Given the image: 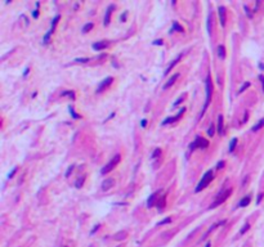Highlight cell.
<instances>
[{
  "instance_id": "6da1fadb",
  "label": "cell",
  "mask_w": 264,
  "mask_h": 247,
  "mask_svg": "<svg viewBox=\"0 0 264 247\" xmlns=\"http://www.w3.org/2000/svg\"><path fill=\"white\" fill-rule=\"evenodd\" d=\"M214 179V175H213V171L211 170H209L207 173H205V175L202 176V179L200 180V183H199V185L196 187V189H195V192L196 193H199V192H201L202 189H205L207 185H209L210 183H211V180Z\"/></svg>"
},
{
  "instance_id": "7a4b0ae2",
  "label": "cell",
  "mask_w": 264,
  "mask_h": 247,
  "mask_svg": "<svg viewBox=\"0 0 264 247\" xmlns=\"http://www.w3.org/2000/svg\"><path fill=\"white\" fill-rule=\"evenodd\" d=\"M205 86H206V100H205L204 110H202L201 116L204 115V111H205L206 108H207V106L210 104V100H211V94H213V82H211V77H210V75H207V77H206Z\"/></svg>"
},
{
  "instance_id": "3957f363",
  "label": "cell",
  "mask_w": 264,
  "mask_h": 247,
  "mask_svg": "<svg viewBox=\"0 0 264 247\" xmlns=\"http://www.w3.org/2000/svg\"><path fill=\"white\" fill-rule=\"evenodd\" d=\"M120 160H121V156H120V154H115V157H114L112 160H111V161H110L107 165H106V166H103L102 170H101V174H102V175L108 174V173L111 171V170H112V169L116 166V165H117V163L120 162Z\"/></svg>"
},
{
  "instance_id": "277c9868",
  "label": "cell",
  "mask_w": 264,
  "mask_h": 247,
  "mask_svg": "<svg viewBox=\"0 0 264 247\" xmlns=\"http://www.w3.org/2000/svg\"><path fill=\"white\" fill-rule=\"evenodd\" d=\"M207 146H209V142L199 135V137H196L195 140L190 144V149H191V151H193L195 148H202V149H204V148H207Z\"/></svg>"
},
{
  "instance_id": "5b68a950",
  "label": "cell",
  "mask_w": 264,
  "mask_h": 247,
  "mask_svg": "<svg viewBox=\"0 0 264 247\" xmlns=\"http://www.w3.org/2000/svg\"><path fill=\"white\" fill-rule=\"evenodd\" d=\"M231 193H232V189H227V190H223V192L218 196V198L214 201V202L211 203V206H210V209H215L216 206H219V205H222L224 201L229 197L231 196Z\"/></svg>"
},
{
  "instance_id": "8992f818",
  "label": "cell",
  "mask_w": 264,
  "mask_h": 247,
  "mask_svg": "<svg viewBox=\"0 0 264 247\" xmlns=\"http://www.w3.org/2000/svg\"><path fill=\"white\" fill-rule=\"evenodd\" d=\"M112 82H114V79H112V77H106V79H104V80H103V81L99 84L98 89H97V93H101L102 90H104L106 87H107V86H110L111 84H112Z\"/></svg>"
},
{
  "instance_id": "52a82bcc",
  "label": "cell",
  "mask_w": 264,
  "mask_h": 247,
  "mask_svg": "<svg viewBox=\"0 0 264 247\" xmlns=\"http://www.w3.org/2000/svg\"><path fill=\"white\" fill-rule=\"evenodd\" d=\"M219 10V18H220V25L224 27L226 26V8L224 7H219L218 8Z\"/></svg>"
},
{
  "instance_id": "ba28073f",
  "label": "cell",
  "mask_w": 264,
  "mask_h": 247,
  "mask_svg": "<svg viewBox=\"0 0 264 247\" xmlns=\"http://www.w3.org/2000/svg\"><path fill=\"white\" fill-rule=\"evenodd\" d=\"M115 8V5H112L111 4L110 7L107 8V10H106V15H104V25L106 26H108V23H110V18H111V13H112V9Z\"/></svg>"
},
{
  "instance_id": "9c48e42d",
  "label": "cell",
  "mask_w": 264,
  "mask_h": 247,
  "mask_svg": "<svg viewBox=\"0 0 264 247\" xmlns=\"http://www.w3.org/2000/svg\"><path fill=\"white\" fill-rule=\"evenodd\" d=\"M180 58H182V54H178V55H177V58H175L174 61H171V63H170L169 66H167V68L165 70V75H167V74H169V72L173 70V67H174V66H175V64H177V63H178V62L180 61Z\"/></svg>"
},
{
  "instance_id": "30bf717a",
  "label": "cell",
  "mask_w": 264,
  "mask_h": 247,
  "mask_svg": "<svg viewBox=\"0 0 264 247\" xmlns=\"http://www.w3.org/2000/svg\"><path fill=\"white\" fill-rule=\"evenodd\" d=\"M223 126H224L223 116L219 115V117H218V134H219V135H223V134H224V129H223Z\"/></svg>"
},
{
  "instance_id": "8fae6325",
  "label": "cell",
  "mask_w": 264,
  "mask_h": 247,
  "mask_svg": "<svg viewBox=\"0 0 264 247\" xmlns=\"http://www.w3.org/2000/svg\"><path fill=\"white\" fill-rule=\"evenodd\" d=\"M178 77H179V74H175V75H173V76L170 77V79H169V81H167L166 84L164 85V89H169L170 86H173V85H174V82L177 81V79H178Z\"/></svg>"
},
{
  "instance_id": "7c38bea8",
  "label": "cell",
  "mask_w": 264,
  "mask_h": 247,
  "mask_svg": "<svg viewBox=\"0 0 264 247\" xmlns=\"http://www.w3.org/2000/svg\"><path fill=\"white\" fill-rule=\"evenodd\" d=\"M107 43L106 41H98V43H94L93 44V49L94 50H103V49H106L107 48Z\"/></svg>"
},
{
  "instance_id": "4fadbf2b",
  "label": "cell",
  "mask_w": 264,
  "mask_h": 247,
  "mask_svg": "<svg viewBox=\"0 0 264 247\" xmlns=\"http://www.w3.org/2000/svg\"><path fill=\"white\" fill-rule=\"evenodd\" d=\"M114 184H115L114 179H106L104 182L102 183V189H103V190H108L110 188H112Z\"/></svg>"
},
{
  "instance_id": "5bb4252c",
  "label": "cell",
  "mask_w": 264,
  "mask_h": 247,
  "mask_svg": "<svg viewBox=\"0 0 264 247\" xmlns=\"http://www.w3.org/2000/svg\"><path fill=\"white\" fill-rule=\"evenodd\" d=\"M250 201H251V196H245V197L238 202V207H246V206L250 203Z\"/></svg>"
},
{
  "instance_id": "9a60e30c",
  "label": "cell",
  "mask_w": 264,
  "mask_h": 247,
  "mask_svg": "<svg viewBox=\"0 0 264 247\" xmlns=\"http://www.w3.org/2000/svg\"><path fill=\"white\" fill-rule=\"evenodd\" d=\"M156 199H157V193L151 194V197L148 198V201H147V207L151 209L152 206H153V202H156Z\"/></svg>"
},
{
  "instance_id": "2e32d148",
  "label": "cell",
  "mask_w": 264,
  "mask_h": 247,
  "mask_svg": "<svg viewBox=\"0 0 264 247\" xmlns=\"http://www.w3.org/2000/svg\"><path fill=\"white\" fill-rule=\"evenodd\" d=\"M213 14H211V12L209 13V15H207V21H206V30H207V32H209V35H211V22H213Z\"/></svg>"
},
{
  "instance_id": "e0dca14e",
  "label": "cell",
  "mask_w": 264,
  "mask_h": 247,
  "mask_svg": "<svg viewBox=\"0 0 264 247\" xmlns=\"http://www.w3.org/2000/svg\"><path fill=\"white\" fill-rule=\"evenodd\" d=\"M218 55H219L220 59H224L226 58V49L223 45H219L218 46Z\"/></svg>"
},
{
  "instance_id": "ac0fdd59",
  "label": "cell",
  "mask_w": 264,
  "mask_h": 247,
  "mask_svg": "<svg viewBox=\"0 0 264 247\" xmlns=\"http://www.w3.org/2000/svg\"><path fill=\"white\" fill-rule=\"evenodd\" d=\"M156 206H157V209H159V211H162V209H164V206H165V196H161V198L159 199V202L156 203Z\"/></svg>"
},
{
  "instance_id": "d6986e66",
  "label": "cell",
  "mask_w": 264,
  "mask_h": 247,
  "mask_svg": "<svg viewBox=\"0 0 264 247\" xmlns=\"http://www.w3.org/2000/svg\"><path fill=\"white\" fill-rule=\"evenodd\" d=\"M263 126H264V118H262V120H259L256 125H254V126H252V129H251V130H252V131H258V130H260V129H262Z\"/></svg>"
},
{
  "instance_id": "ffe728a7",
  "label": "cell",
  "mask_w": 264,
  "mask_h": 247,
  "mask_svg": "<svg viewBox=\"0 0 264 247\" xmlns=\"http://www.w3.org/2000/svg\"><path fill=\"white\" fill-rule=\"evenodd\" d=\"M125 238H126V232H124V230H123V232H119V233L115 235V239H116V241H123V239H125Z\"/></svg>"
},
{
  "instance_id": "44dd1931",
  "label": "cell",
  "mask_w": 264,
  "mask_h": 247,
  "mask_svg": "<svg viewBox=\"0 0 264 247\" xmlns=\"http://www.w3.org/2000/svg\"><path fill=\"white\" fill-rule=\"evenodd\" d=\"M61 95H62V97H68V98H71V99H75V93L72 90L63 91V93H61Z\"/></svg>"
},
{
  "instance_id": "7402d4cb",
  "label": "cell",
  "mask_w": 264,
  "mask_h": 247,
  "mask_svg": "<svg viewBox=\"0 0 264 247\" xmlns=\"http://www.w3.org/2000/svg\"><path fill=\"white\" fill-rule=\"evenodd\" d=\"M214 134H215V125H214V123H210L209 129H207V135H209V137H214Z\"/></svg>"
},
{
  "instance_id": "603a6c76",
  "label": "cell",
  "mask_w": 264,
  "mask_h": 247,
  "mask_svg": "<svg viewBox=\"0 0 264 247\" xmlns=\"http://www.w3.org/2000/svg\"><path fill=\"white\" fill-rule=\"evenodd\" d=\"M173 30H178L179 32H184V28L182 27V26H180L178 22H174V23H173V28H171V31H173Z\"/></svg>"
},
{
  "instance_id": "cb8c5ba5",
  "label": "cell",
  "mask_w": 264,
  "mask_h": 247,
  "mask_svg": "<svg viewBox=\"0 0 264 247\" xmlns=\"http://www.w3.org/2000/svg\"><path fill=\"white\" fill-rule=\"evenodd\" d=\"M58 21H59V15H55L54 19H53V22H52V26H50V31H54L55 26H57V23H58Z\"/></svg>"
},
{
  "instance_id": "d4e9b609",
  "label": "cell",
  "mask_w": 264,
  "mask_h": 247,
  "mask_svg": "<svg viewBox=\"0 0 264 247\" xmlns=\"http://www.w3.org/2000/svg\"><path fill=\"white\" fill-rule=\"evenodd\" d=\"M236 144H237V138H233L232 140H231V144H229V152H233V151H235Z\"/></svg>"
},
{
  "instance_id": "484cf974",
  "label": "cell",
  "mask_w": 264,
  "mask_h": 247,
  "mask_svg": "<svg viewBox=\"0 0 264 247\" xmlns=\"http://www.w3.org/2000/svg\"><path fill=\"white\" fill-rule=\"evenodd\" d=\"M84 180H85V178H84V176H83V178H79L78 180H76V183H75L76 188H81V187H83V184H84Z\"/></svg>"
},
{
  "instance_id": "4316f807",
  "label": "cell",
  "mask_w": 264,
  "mask_h": 247,
  "mask_svg": "<svg viewBox=\"0 0 264 247\" xmlns=\"http://www.w3.org/2000/svg\"><path fill=\"white\" fill-rule=\"evenodd\" d=\"M249 86H250V82H249V81H246V82H243V85H242V86L240 87V90H238V93H240V94H241V93H243V91H245V90L247 89V87H249Z\"/></svg>"
},
{
  "instance_id": "83f0119b",
  "label": "cell",
  "mask_w": 264,
  "mask_h": 247,
  "mask_svg": "<svg viewBox=\"0 0 264 247\" xmlns=\"http://www.w3.org/2000/svg\"><path fill=\"white\" fill-rule=\"evenodd\" d=\"M92 28H93V23H86L83 27V32H89Z\"/></svg>"
},
{
  "instance_id": "f1b7e54d",
  "label": "cell",
  "mask_w": 264,
  "mask_h": 247,
  "mask_svg": "<svg viewBox=\"0 0 264 247\" xmlns=\"http://www.w3.org/2000/svg\"><path fill=\"white\" fill-rule=\"evenodd\" d=\"M52 34H53V31H50V30L47 32V35L44 36V44H48V43H49V39H50V36H52Z\"/></svg>"
},
{
  "instance_id": "f546056e",
  "label": "cell",
  "mask_w": 264,
  "mask_h": 247,
  "mask_svg": "<svg viewBox=\"0 0 264 247\" xmlns=\"http://www.w3.org/2000/svg\"><path fill=\"white\" fill-rule=\"evenodd\" d=\"M249 228H250V224H249V223H246L245 225H243V226H242V229L240 230V234H245V233H246V232L249 230Z\"/></svg>"
},
{
  "instance_id": "4dcf8cb0",
  "label": "cell",
  "mask_w": 264,
  "mask_h": 247,
  "mask_svg": "<svg viewBox=\"0 0 264 247\" xmlns=\"http://www.w3.org/2000/svg\"><path fill=\"white\" fill-rule=\"evenodd\" d=\"M160 154H161V149H160V148H156L155 151H153V153H152V157L157 158V157H160Z\"/></svg>"
},
{
  "instance_id": "1f68e13d",
  "label": "cell",
  "mask_w": 264,
  "mask_h": 247,
  "mask_svg": "<svg viewBox=\"0 0 264 247\" xmlns=\"http://www.w3.org/2000/svg\"><path fill=\"white\" fill-rule=\"evenodd\" d=\"M243 9H245V12H246V14H247V17H249V18H252V13L250 12V8H249L247 5H243Z\"/></svg>"
},
{
  "instance_id": "d6a6232c",
  "label": "cell",
  "mask_w": 264,
  "mask_h": 247,
  "mask_svg": "<svg viewBox=\"0 0 264 247\" xmlns=\"http://www.w3.org/2000/svg\"><path fill=\"white\" fill-rule=\"evenodd\" d=\"M68 110H70V112H71V116H72L74 118H80L81 116H79L78 113H76L75 111H74V108H71V107H68Z\"/></svg>"
},
{
  "instance_id": "836d02e7",
  "label": "cell",
  "mask_w": 264,
  "mask_h": 247,
  "mask_svg": "<svg viewBox=\"0 0 264 247\" xmlns=\"http://www.w3.org/2000/svg\"><path fill=\"white\" fill-rule=\"evenodd\" d=\"M90 58H76L75 62H78V63H85V62H89Z\"/></svg>"
},
{
  "instance_id": "e575fe53",
  "label": "cell",
  "mask_w": 264,
  "mask_h": 247,
  "mask_svg": "<svg viewBox=\"0 0 264 247\" xmlns=\"http://www.w3.org/2000/svg\"><path fill=\"white\" fill-rule=\"evenodd\" d=\"M74 169H75L74 165H71V166L67 169V171H66V178H68V176H70V174L72 173V170H74Z\"/></svg>"
},
{
  "instance_id": "d590c367",
  "label": "cell",
  "mask_w": 264,
  "mask_h": 247,
  "mask_svg": "<svg viewBox=\"0 0 264 247\" xmlns=\"http://www.w3.org/2000/svg\"><path fill=\"white\" fill-rule=\"evenodd\" d=\"M17 170H18L17 167H13V170H12V171L8 174V178H9V179H11V178H13V176H14V174L17 173Z\"/></svg>"
},
{
  "instance_id": "8d00e7d4",
  "label": "cell",
  "mask_w": 264,
  "mask_h": 247,
  "mask_svg": "<svg viewBox=\"0 0 264 247\" xmlns=\"http://www.w3.org/2000/svg\"><path fill=\"white\" fill-rule=\"evenodd\" d=\"M171 221V219L170 218H166V219H164V220H161L160 223H159V225H164V224H167V223H170Z\"/></svg>"
},
{
  "instance_id": "74e56055",
  "label": "cell",
  "mask_w": 264,
  "mask_h": 247,
  "mask_svg": "<svg viewBox=\"0 0 264 247\" xmlns=\"http://www.w3.org/2000/svg\"><path fill=\"white\" fill-rule=\"evenodd\" d=\"M263 196H264V193H260V194H259V197L256 198V205H259V203L262 202V198H263Z\"/></svg>"
},
{
  "instance_id": "f35d334b",
  "label": "cell",
  "mask_w": 264,
  "mask_h": 247,
  "mask_svg": "<svg viewBox=\"0 0 264 247\" xmlns=\"http://www.w3.org/2000/svg\"><path fill=\"white\" fill-rule=\"evenodd\" d=\"M32 17L34 18H38L39 17V9H35L34 12H32Z\"/></svg>"
},
{
  "instance_id": "ab89813d",
  "label": "cell",
  "mask_w": 264,
  "mask_h": 247,
  "mask_svg": "<svg viewBox=\"0 0 264 247\" xmlns=\"http://www.w3.org/2000/svg\"><path fill=\"white\" fill-rule=\"evenodd\" d=\"M259 80L262 82V86H263V91H264V76L263 75H259Z\"/></svg>"
},
{
  "instance_id": "60d3db41",
  "label": "cell",
  "mask_w": 264,
  "mask_h": 247,
  "mask_svg": "<svg viewBox=\"0 0 264 247\" xmlns=\"http://www.w3.org/2000/svg\"><path fill=\"white\" fill-rule=\"evenodd\" d=\"M164 43H162V40L161 39H159V40H155L153 41V45H162Z\"/></svg>"
},
{
  "instance_id": "b9f144b4",
  "label": "cell",
  "mask_w": 264,
  "mask_h": 247,
  "mask_svg": "<svg viewBox=\"0 0 264 247\" xmlns=\"http://www.w3.org/2000/svg\"><path fill=\"white\" fill-rule=\"evenodd\" d=\"M223 167H224V161H220L216 165V169H223Z\"/></svg>"
},
{
  "instance_id": "7bdbcfd3",
  "label": "cell",
  "mask_w": 264,
  "mask_h": 247,
  "mask_svg": "<svg viewBox=\"0 0 264 247\" xmlns=\"http://www.w3.org/2000/svg\"><path fill=\"white\" fill-rule=\"evenodd\" d=\"M99 226H101L99 224H97V225H95V228H94V229H93L92 232H90V234H94V233H95V232H97V230L99 229Z\"/></svg>"
},
{
  "instance_id": "ee69618b",
  "label": "cell",
  "mask_w": 264,
  "mask_h": 247,
  "mask_svg": "<svg viewBox=\"0 0 264 247\" xmlns=\"http://www.w3.org/2000/svg\"><path fill=\"white\" fill-rule=\"evenodd\" d=\"M182 100H183V97H180V98H179V99H178V100H177V102L174 103V107H177V106H179V103H180Z\"/></svg>"
},
{
  "instance_id": "f6af8a7d",
  "label": "cell",
  "mask_w": 264,
  "mask_h": 247,
  "mask_svg": "<svg viewBox=\"0 0 264 247\" xmlns=\"http://www.w3.org/2000/svg\"><path fill=\"white\" fill-rule=\"evenodd\" d=\"M247 118H249V113H247V112H245V116H243V120H242V122L245 123V122L247 121Z\"/></svg>"
},
{
  "instance_id": "bcb514c9",
  "label": "cell",
  "mask_w": 264,
  "mask_h": 247,
  "mask_svg": "<svg viewBox=\"0 0 264 247\" xmlns=\"http://www.w3.org/2000/svg\"><path fill=\"white\" fill-rule=\"evenodd\" d=\"M140 125H142V126H143V127H144V126L147 125V120H142V122H140Z\"/></svg>"
},
{
  "instance_id": "7dc6e473",
  "label": "cell",
  "mask_w": 264,
  "mask_h": 247,
  "mask_svg": "<svg viewBox=\"0 0 264 247\" xmlns=\"http://www.w3.org/2000/svg\"><path fill=\"white\" fill-rule=\"evenodd\" d=\"M125 18H126V13L121 15V21H123V22H124V21H125Z\"/></svg>"
},
{
  "instance_id": "c3c4849f",
  "label": "cell",
  "mask_w": 264,
  "mask_h": 247,
  "mask_svg": "<svg viewBox=\"0 0 264 247\" xmlns=\"http://www.w3.org/2000/svg\"><path fill=\"white\" fill-rule=\"evenodd\" d=\"M27 74H28V68H26V70H25V72H23V76H27Z\"/></svg>"
}]
</instances>
